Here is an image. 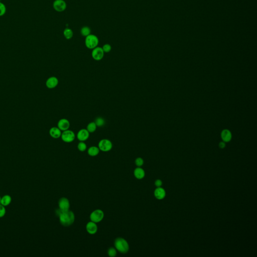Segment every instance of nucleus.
<instances>
[{"instance_id":"23","label":"nucleus","mask_w":257,"mask_h":257,"mask_svg":"<svg viewBox=\"0 0 257 257\" xmlns=\"http://www.w3.org/2000/svg\"><path fill=\"white\" fill-rule=\"evenodd\" d=\"M94 122H95L97 126L102 127V126L105 125V121L104 118H102V117H98L95 118Z\"/></svg>"},{"instance_id":"25","label":"nucleus","mask_w":257,"mask_h":257,"mask_svg":"<svg viewBox=\"0 0 257 257\" xmlns=\"http://www.w3.org/2000/svg\"><path fill=\"white\" fill-rule=\"evenodd\" d=\"M7 9L4 3L0 2V17L3 16L6 13Z\"/></svg>"},{"instance_id":"13","label":"nucleus","mask_w":257,"mask_h":257,"mask_svg":"<svg viewBox=\"0 0 257 257\" xmlns=\"http://www.w3.org/2000/svg\"><path fill=\"white\" fill-rule=\"evenodd\" d=\"M49 135L54 139H58L61 137L62 131L57 126H53L49 130Z\"/></svg>"},{"instance_id":"6","label":"nucleus","mask_w":257,"mask_h":257,"mask_svg":"<svg viewBox=\"0 0 257 257\" xmlns=\"http://www.w3.org/2000/svg\"><path fill=\"white\" fill-rule=\"evenodd\" d=\"M104 217L103 211L101 210H96L91 212L90 215V219L92 222L98 223L101 222Z\"/></svg>"},{"instance_id":"11","label":"nucleus","mask_w":257,"mask_h":257,"mask_svg":"<svg viewBox=\"0 0 257 257\" xmlns=\"http://www.w3.org/2000/svg\"><path fill=\"white\" fill-rule=\"evenodd\" d=\"M59 208L62 211L70 210V203L68 199L66 197H62L58 201Z\"/></svg>"},{"instance_id":"33","label":"nucleus","mask_w":257,"mask_h":257,"mask_svg":"<svg viewBox=\"0 0 257 257\" xmlns=\"http://www.w3.org/2000/svg\"><path fill=\"white\" fill-rule=\"evenodd\" d=\"M0 2H1V0H0Z\"/></svg>"},{"instance_id":"8","label":"nucleus","mask_w":257,"mask_h":257,"mask_svg":"<svg viewBox=\"0 0 257 257\" xmlns=\"http://www.w3.org/2000/svg\"><path fill=\"white\" fill-rule=\"evenodd\" d=\"M53 7L56 12H62L66 9V3L64 0H55L53 3Z\"/></svg>"},{"instance_id":"12","label":"nucleus","mask_w":257,"mask_h":257,"mask_svg":"<svg viewBox=\"0 0 257 257\" xmlns=\"http://www.w3.org/2000/svg\"><path fill=\"white\" fill-rule=\"evenodd\" d=\"M58 79L55 76H51L48 78L46 82V86L49 89H53L58 86Z\"/></svg>"},{"instance_id":"16","label":"nucleus","mask_w":257,"mask_h":257,"mask_svg":"<svg viewBox=\"0 0 257 257\" xmlns=\"http://www.w3.org/2000/svg\"><path fill=\"white\" fill-rule=\"evenodd\" d=\"M221 137H222L223 140L224 142H228L231 140V134L229 130H224L222 131V133H221Z\"/></svg>"},{"instance_id":"20","label":"nucleus","mask_w":257,"mask_h":257,"mask_svg":"<svg viewBox=\"0 0 257 257\" xmlns=\"http://www.w3.org/2000/svg\"><path fill=\"white\" fill-rule=\"evenodd\" d=\"M63 35L64 37L67 40L71 39L74 36V32L71 29L66 28L63 31Z\"/></svg>"},{"instance_id":"4","label":"nucleus","mask_w":257,"mask_h":257,"mask_svg":"<svg viewBox=\"0 0 257 257\" xmlns=\"http://www.w3.org/2000/svg\"><path fill=\"white\" fill-rule=\"evenodd\" d=\"M60 138L62 140L66 143H71L75 139V134L70 130H67L62 132Z\"/></svg>"},{"instance_id":"14","label":"nucleus","mask_w":257,"mask_h":257,"mask_svg":"<svg viewBox=\"0 0 257 257\" xmlns=\"http://www.w3.org/2000/svg\"><path fill=\"white\" fill-rule=\"evenodd\" d=\"M86 229L89 234L94 235L98 231V226L96 223L91 221L89 222L86 224Z\"/></svg>"},{"instance_id":"7","label":"nucleus","mask_w":257,"mask_h":257,"mask_svg":"<svg viewBox=\"0 0 257 257\" xmlns=\"http://www.w3.org/2000/svg\"><path fill=\"white\" fill-rule=\"evenodd\" d=\"M105 55V52L102 50V47L97 46L93 49L91 52V56L94 60L96 61H100L103 58Z\"/></svg>"},{"instance_id":"30","label":"nucleus","mask_w":257,"mask_h":257,"mask_svg":"<svg viewBox=\"0 0 257 257\" xmlns=\"http://www.w3.org/2000/svg\"><path fill=\"white\" fill-rule=\"evenodd\" d=\"M155 185L156 187H161V186L162 185V181L160 179L156 180L155 182Z\"/></svg>"},{"instance_id":"9","label":"nucleus","mask_w":257,"mask_h":257,"mask_svg":"<svg viewBox=\"0 0 257 257\" xmlns=\"http://www.w3.org/2000/svg\"><path fill=\"white\" fill-rule=\"evenodd\" d=\"M90 134L86 129H82L78 132L76 137L80 142L86 141L89 139Z\"/></svg>"},{"instance_id":"24","label":"nucleus","mask_w":257,"mask_h":257,"mask_svg":"<svg viewBox=\"0 0 257 257\" xmlns=\"http://www.w3.org/2000/svg\"><path fill=\"white\" fill-rule=\"evenodd\" d=\"M78 149L81 152H84L87 148V146L84 142H80L78 145Z\"/></svg>"},{"instance_id":"5","label":"nucleus","mask_w":257,"mask_h":257,"mask_svg":"<svg viewBox=\"0 0 257 257\" xmlns=\"http://www.w3.org/2000/svg\"><path fill=\"white\" fill-rule=\"evenodd\" d=\"M98 148L103 152H108L113 148L112 142L107 139H103L99 142L98 144Z\"/></svg>"},{"instance_id":"3","label":"nucleus","mask_w":257,"mask_h":257,"mask_svg":"<svg viewBox=\"0 0 257 257\" xmlns=\"http://www.w3.org/2000/svg\"><path fill=\"white\" fill-rule=\"evenodd\" d=\"M85 45L89 49H94L98 46L99 39L97 36L94 34H90L86 37L85 39Z\"/></svg>"},{"instance_id":"10","label":"nucleus","mask_w":257,"mask_h":257,"mask_svg":"<svg viewBox=\"0 0 257 257\" xmlns=\"http://www.w3.org/2000/svg\"><path fill=\"white\" fill-rule=\"evenodd\" d=\"M70 126V123L66 118H61L57 123V127L62 132L69 129Z\"/></svg>"},{"instance_id":"18","label":"nucleus","mask_w":257,"mask_h":257,"mask_svg":"<svg viewBox=\"0 0 257 257\" xmlns=\"http://www.w3.org/2000/svg\"><path fill=\"white\" fill-rule=\"evenodd\" d=\"M99 151L100 150L98 148V147H96V146H91L87 150V153L90 156L94 157L99 154Z\"/></svg>"},{"instance_id":"1","label":"nucleus","mask_w":257,"mask_h":257,"mask_svg":"<svg viewBox=\"0 0 257 257\" xmlns=\"http://www.w3.org/2000/svg\"><path fill=\"white\" fill-rule=\"evenodd\" d=\"M58 216L60 223L64 227H69L74 222V214L70 210L62 211Z\"/></svg>"},{"instance_id":"31","label":"nucleus","mask_w":257,"mask_h":257,"mask_svg":"<svg viewBox=\"0 0 257 257\" xmlns=\"http://www.w3.org/2000/svg\"><path fill=\"white\" fill-rule=\"evenodd\" d=\"M219 147L220 148L223 149L226 147V144L224 142H220L219 144Z\"/></svg>"},{"instance_id":"2","label":"nucleus","mask_w":257,"mask_h":257,"mask_svg":"<svg viewBox=\"0 0 257 257\" xmlns=\"http://www.w3.org/2000/svg\"><path fill=\"white\" fill-rule=\"evenodd\" d=\"M114 245L117 250L122 254H126L129 250V243L122 238H117L114 241Z\"/></svg>"},{"instance_id":"29","label":"nucleus","mask_w":257,"mask_h":257,"mask_svg":"<svg viewBox=\"0 0 257 257\" xmlns=\"http://www.w3.org/2000/svg\"><path fill=\"white\" fill-rule=\"evenodd\" d=\"M135 164H136V165L138 167H141L144 164V160H143V159L142 158L139 157V158H137L136 159V160H135Z\"/></svg>"},{"instance_id":"32","label":"nucleus","mask_w":257,"mask_h":257,"mask_svg":"<svg viewBox=\"0 0 257 257\" xmlns=\"http://www.w3.org/2000/svg\"><path fill=\"white\" fill-rule=\"evenodd\" d=\"M1 199L2 197L0 196V204H1Z\"/></svg>"},{"instance_id":"21","label":"nucleus","mask_w":257,"mask_h":257,"mask_svg":"<svg viewBox=\"0 0 257 257\" xmlns=\"http://www.w3.org/2000/svg\"><path fill=\"white\" fill-rule=\"evenodd\" d=\"M80 34L82 36L86 37L91 34V29L88 26H84L80 29Z\"/></svg>"},{"instance_id":"26","label":"nucleus","mask_w":257,"mask_h":257,"mask_svg":"<svg viewBox=\"0 0 257 257\" xmlns=\"http://www.w3.org/2000/svg\"><path fill=\"white\" fill-rule=\"evenodd\" d=\"M117 251L116 248H109L108 250V254L110 257H114L117 255Z\"/></svg>"},{"instance_id":"28","label":"nucleus","mask_w":257,"mask_h":257,"mask_svg":"<svg viewBox=\"0 0 257 257\" xmlns=\"http://www.w3.org/2000/svg\"><path fill=\"white\" fill-rule=\"evenodd\" d=\"M6 213L5 207L0 204V218H3L5 216Z\"/></svg>"},{"instance_id":"27","label":"nucleus","mask_w":257,"mask_h":257,"mask_svg":"<svg viewBox=\"0 0 257 257\" xmlns=\"http://www.w3.org/2000/svg\"><path fill=\"white\" fill-rule=\"evenodd\" d=\"M102 50L105 53H109L112 50V46L109 44H105L102 47Z\"/></svg>"},{"instance_id":"17","label":"nucleus","mask_w":257,"mask_h":257,"mask_svg":"<svg viewBox=\"0 0 257 257\" xmlns=\"http://www.w3.org/2000/svg\"><path fill=\"white\" fill-rule=\"evenodd\" d=\"M134 174L136 178H137L138 179H142L144 177L145 173L144 170L139 167L135 169L134 172Z\"/></svg>"},{"instance_id":"15","label":"nucleus","mask_w":257,"mask_h":257,"mask_svg":"<svg viewBox=\"0 0 257 257\" xmlns=\"http://www.w3.org/2000/svg\"><path fill=\"white\" fill-rule=\"evenodd\" d=\"M154 195L157 199H162L166 195V192L163 188L159 187L155 189V191H154Z\"/></svg>"},{"instance_id":"19","label":"nucleus","mask_w":257,"mask_h":257,"mask_svg":"<svg viewBox=\"0 0 257 257\" xmlns=\"http://www.w3.org/2000/svg\"><path fill=\"white\" fill-rule=\"evenodd\" d=\"M12 202V197L9 195H5L2 197L1 204L4 207L9 206Z\"/></svg>"},{"instance_id":"22","label":"nucleus","mask_w":257,"mask_h":257,"mask_svg":"<svg viewBox=\"0 0 257 257\" xmlns=\"http://www.w3.org/2000/svg\"><path fill=\"white\" fill-rule=\"evenodd\" d=\"M97 127L98 126L96 125L94 122H91L87 125L86 129L87 131H89L90 133H93L96 131Z\"/></svg>"}]
</instances>
